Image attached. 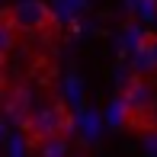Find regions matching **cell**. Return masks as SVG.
I'll return each instance as SVG.
<instances>
[{"label":"cell","instance_id":"1","mask_svg":"<svg viewBox=\"0 0 157 157\" xmlns=\"http://www.w3.org/2000/svg\"><path fill=\"white\" fill-rule=\"evenodd\" d=\"M71 128H74L71 109L64 103H52V106H42V109L29 112V119L23 122V135L32 151H42L48 144H61L71 135Z\"/></svg>","mask_w":157,"mask_h":157},{"label":"cell","instance_id":"3","mask_svg":"<svg viewBox=\"0 0 157 157\" xmlns=\"http://www.w3.org/2000/svg\"><path fill=\"white\" fill-rule=\"evenodd\" d=\"M135 71H138V74L157 71V32L141 35V45L135 48Z\"/></svg>","mask_w":157,"mask_h":157},{"label":"cell","instance_id":"4","mask_svg":"<svg viewBox=\"0 0 157 157\" xmlns=\"http://www.w3.org/2000/svg\"><path fill=\"white\" fill-rule=\"evenodd\" d=\"M154 3H157V0H154Z\"/></svg>","mask_w":157,"mask_h":157},{"label":"cell","instance_id":"2","mask_svg":"<svg viewBox=\"0 0 157 157\" xmlns=\"http://www.w3.org/2000/svg\"><path fill=\"white\" fill-rule=\"evenodd\" d=\"M10 13H13V19H16V26L23 29V35L52 32L55 26H58V16H55V10L45 0H16V3H10Z\"/></svg>","mask_w":157,"mask_h":157}]
</instances>
